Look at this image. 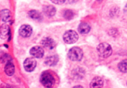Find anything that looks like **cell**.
Returning <instances> with one entry per match:
<instances>
[{"mask_svg":"<svg viewBox=\"0 0 127 88\" xmlns=\"http://www.w3.org/2000/svg\"><path fill=\"white\" fill-rule=\"evenodd\" d=\"M97 50L99 55L102 58H107L110 57L112 53L111 46L105 42L100 43L97 47Z\"/></svg>","mask_w":127,"mask_h":88,"instance_id":"obj_1","label":"cell"},{"mask_svg":"<svg viewBox=\"0 0 127 88\" xmlns=\"http://www.w3.org/2000/svg\"><path fill=\"white\" fill-rule=\"evenodd\" d=\"M40 82L43 86L46 88H52L54 86L55 81L54 77L50 73L45 71L41 75Z\"/></svg>","mask_w":127,"mask_h":88,"instance_id":"obj_2","label":"cell"},{"mask_svg":"<svg viewBox=\"0 0 127 88\" xmlns=\"http://www.w3.org/2000/svg\"><path fill=\"white\" fill-rule=\"evenodd\" d=\"M68 57L71 61H80L83 57V52L80 48L77 47H73L68 52Z\"/></svg>","mask_w":127,"mask_h":88,"instance_id":"obj_3","label":"cell"},{"mask_svg":"<svg viewBox=\"0 0 127 88\" xmlns=\"http://www.w3.org/2000/svg\"><path fill=\"white\" fill-rule=\"evenodd\" d=\"M63 38L65 43L71 44V43H75L78 40V34L76 31L69 30L64 33Z\"/></svg>","mask_w":127,"mask_h":88,"instance_id":"obj_4","label":"cell"},{"mask_svg":"<svg viewBox=\"0 0 127 88\" xmlns=\"http://www.w3.org/2000/svg\"><path fill=\"white\" fill-rule=\"evenodd\" d=\"M37 62L33 58H27L24 62V67L27 71L31 72L33 71L36 67Z\"/></svg>","mask_w":127,"mask_h":88,"instance_id":"obj_5","label":"cell"},{"mask_svg":"<svg viewBox=\"0 0 127 88\" xmlns=\"http://www.w3.org/2000/svg\"><path fill=\"white\" fill-rule=\"evenodd\" d=\"M19 33L20 35L22 36V37H24V38L29 37L32 34V29L29 25H22L19 30Z\"/></svg>","mask_w":127,"mask_h":88,"instance_id":"obj_6","label":"cell"},{"mask_svg":"<svg viewBox=\"0 0 127 88\" xmlns=\"http://www.w3.org/2000/svg\"><path fill=\"white\" fill-rule=\"evenodd\" d=\"M30 53L35 58H40L43 57V55H44V50L41 47L35 46L31 48L30 50Z\"/></svg>","mask_w":127,"mask_h":88,"instance_id":"obj_7","label":"cell"},{"mask_svg":"<svg viewBox=\"0 0 127 88\" xmlns=\"http://www.w3.org/2000/svg\"><path fill=\"white\" fill-rule=\"evenodd\" d=\"M41 43H42L43 47L50 50L53 49L56 45L55 42L50 37H45V38H43L42 40Z\"/></svg>","mask_w":127,"mask_h":88,"instance_id":"obj_8","label":"cell"},{"mask_svg":"<svg viewBox=\"0 0 127 88\" xmlns=\"http://www.w3.org/2000/svg\"><path fill=\"white\" fill-rule=\"evenodd\" d=\"M10 34L9 26L4 24L0 27V37L2 39H6Z\"/></svg>","mask_w":127,"mask_h":88,"instance_id":"obj_9","label":"cell"},{"mask_svg":"<svg viewBox=\"0 0 127 88\" xmlns=\"http://www.w3.org/2000/svg\"><path fill=\"white\" fill-rule=\"evenodd\" d=\"M43 13L47 17H52L56 13V8L52 5H46L43 7Z\"/></svg>","mask_w":127,"mask_h":88,"instance_id":"obj_10","label":"cell"},{"mask_svg":"<svg viewBox=\"0 0 127 88\" xmlns=\"http://www.w3.org/2000/svg\"><path fill=\"white\" fill-rule=\"evenodd\" d=\"M104 86V81L100 77H95L92 80L90 86L92 88H102Z\"/></svg>","mask_w":127,"mask_h":88,"instance_id":"obj_11","label":"cell"},{"mask_svg":"<svg viewBox=\"0 0 127 88\" xmlns=\"http://www.w3.org/2000/svg\"><path fill=\"white\" fill-rule=\"evenodd\" d=\"M90 30V26L86 22H81L78 26V31L81 34H86L89 33Z\"/></svg>","mask_w":127,"mask_h":88,"instance_id":"obj_12","label":"cell"},{"mask_svg":"<svg viewBox=\"0 0 127 88\" xmlns=\"http://www.w3.org/2000/svg\"><path fill=\"white\" fill-rule=\"evenodd\" d=\"M0 17L4 22H8L11 19V13L8 9H3L0 12Z\"/></svg>","mask_w":127,"mask_h":88,"instance_id":"obj_13","label":"cell"},{"mask_svg":"<svg viewBox=\"0 0 127 88\" xmlns=\"http://www.w3.org/2000/svg\"><path fill=\"white\" fill-rule=\"evenodd\" d=\"M15 71V68L14 64H12L11 62L9 61L7 62V63L6 64V65L5 66L4 68V71L6 73V74H7V76H11L13 75V74L14 73Z\"/></svg>","mask_w":127,"mask_h":88,"instance_id":"obj_14","label":"cell"},{"mask_svg":"<svg viewBox=\"0 0 127 88\" xmlns=\"http://www.w3.org/2000/svg\"><path fill=\"white\" fill-rule=\"evenodd\" d=\"M58 57L57 56H50L47 57L45 61V63L48 66H54L58 63Z\"/></svg>","mask_w":127,"mask_h":88,"instance_id":"obj_15","label":"cell"},{"mask_svg":"<svg viewBox=\"0 0 127 88\" xmlns=\"http://www.w3.org/2000/svg\"><path fill=\"white\" fill-rule=\"evenodd\" d=\"M29 16L31 18L35 20H41L42 19V14L40 12L36 11V10H31L28 13Z\"/></svg>","mask_w":127,"mask_h":88,"instance_id":"obj_16","label":"cell"},{"mask_svg":"<svg viewBox=\"0 0 127 88\" xmlns=\"http://www.w3.org/2000/svg\"><path fill=\"white\" fill-rule=\"evenodd\" d=\"M119 70L122 73H127V59H124L120 62L118 65Z\"/></svg>","mask_w":127,"mask_h":88,"instance_id":"obj_17","label":"cell"},{"mask_svg":"<svg viewBox=\"0 0 127 88\" xmlns=\"http://www.w3.org/2000/svg\"><path fill=\"white\" fill-rule=\"evenodd\" d=\"M64 18L67 20H71V19L73 18L74 17V12L71 11V10H66L64 12V15H63Z\"/></svg>","mask_w":127,"mask_h":88,"instance_id":"obj_18","label":"cell"},{"mask_svg":"<svg viewBox=\"0 0 127 88\" xmlns=\"http://www.w3.org/2000/svg\"><path fill=\"white\" fill-rule=\"evenodd\" d=\"M52 2H53V3L57 4H63L66 1V0H51Z\"/></svg>","mask_w":127,"mask_h":88,"instance_id":"obj_19","label":"cell"},{"mask_svg":"<svg viewBox=\"0 0 127 88\" xmlns=\"http://www.w3.org/2000/svg\"><path fill=\"white\" fill-rule=\"evenodd\" d=\"M124 12H125V13L127 15V4L125 5V8H124Z\"/></svg>","mask_w":127,"mask_h":88,"instance_id":"obj_20","label":"cell"},{"mask_svg":"<svg viewBox=\"0 0 127 88\" xmlns=\"http://www.w3.org/2000/svg\"><path fill=\"white\" fill-rule=\"evenodd\" d=\"M74 88H83V87L80 86H74Z\"/></svg>","mask_w":127,"mask_h":88,"instance_id":"obj_21","label":"cell"}]
</instances>
